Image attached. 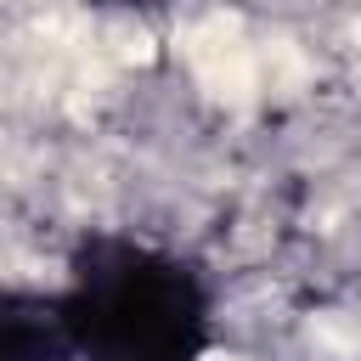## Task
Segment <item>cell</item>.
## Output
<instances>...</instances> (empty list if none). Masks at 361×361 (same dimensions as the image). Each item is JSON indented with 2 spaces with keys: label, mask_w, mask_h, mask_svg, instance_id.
<instances>
[{
  "label": "cell",
  "mask_w": 361,
  "mask_h": 361,
  "mask_svg": "<svg viewBox=\"0 0 361 361\" xmlns=\"http://www.w3.org/2000/svg\"><path fill=\"white\" fill-rule=\"evenodd\" d=\"M56 299L73 361H197L214 338L197 265L118 231H90L73 248Z\"/></svg>",
  "instance_id": "obj_1"
},
{
  "label": "cell",
  "mask_w": 361,
  "mask_h": 361,
  "mask_svg": "<svg viewBox=\"0 0 361 361\" xmlns=\"http://www.w3.org/2000/svg\"><path fill=\"white\" fill-rule=\"evenodd\" d=\"M0 361H73L56 293L0 288Z\"/></svg>",
  "instance_id": "obj_2"
},
{
  "label": "cell",
  "mask_w": 361,
  "mask_h": 361,
  "mask_svg": "<svg viewBox=\"0 0 361 361\" xmlns=\"http://www.w3.org/2000/svg\"><path fill=\"white\" fill-rule=\"evenodd\" d=\"M107 6H158V0H107Z\"/></svg>",
  "instance_id": "obj_3"
}]
</instances>
